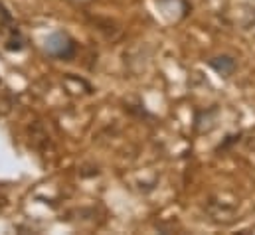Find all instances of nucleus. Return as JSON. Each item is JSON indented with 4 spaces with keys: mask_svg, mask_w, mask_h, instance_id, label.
Here are the masks:
<instances>
[{
    "mask_svg": "<svg viewBox=\"0 0 255 235\" xmlns=\"http://www.w3.org/2000/svg\"><path fill=\"white\" fill-rule=\"evenodd\" d=\"M46 50H48V54H52L56 58L67 59L75 54V44L67 34H54L48 38Z\"/></svg>",
    "mask_w": 255,
    "mask_h": 235,
    "instance_id": "f257e3e1",
    "label": "nucleus"
},
{
    "mask_svg": "<svg viewBox=\"0 0 255 235\" xmlns=\"http://www.w3.org/2000/svg\"><path fill=\"white\" fill-rule=\"evenodd\" d=\"M210 65L220 73V75H232L236 71V59L230 58V56H220V58H214L210 61Z\"/></svg>",
    "mask_w": 255,
    "mask_h": 235,
    "instance_id": "f03ea898",
    "label": "nucleus"
},
{
    "mask_svg": "<svg viewBox=\"0 0 255 235\" xmlns=\"http://www.w3.org/2000/svg\"><path fill=\"white\" fill-rule=\"evenodd\" d=\"M0 16H4L6 20H10V14H8L6 10H4V6H2V4H0Z\"/></svg>",
    "mask_w": 255,
    "mask_h": 235,
    "instance_id": "7ed1b4c3",
    "label": "nucleus"
},
{
    "mask_svg": "<svg viewBox=\"0 0 255 235\" xmlns=\"http://www.w3.org/2000/svg\"><path fill=\"white\" fill-rule=\"evenodd\" d=\"M2 206H6V198H4V196H0V208H2Z\"/></svg>",
    "mask_w": 255,
    "mask_h": 235,
    "instance_id": "20e7f679",
    "label": "nucleus"
}]
</instances>
